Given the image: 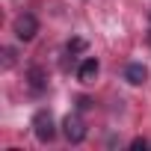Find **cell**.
<instances>
[{
  "label": "cell",
  "instance_id": "9c48e42d",
  "mask_svg": "<svg viewBox=\"0 0 151 151\" xmlns=\"http://www.w3.org/2000/svg\"><path fill=\"white\" fill-rule=\"evenodd\" d=\"M89 107H92L89 98H77V110H89Z\"/></svg>",
  "mask_w": 151,
  "mask_h": 151
},
{
  "label": "cell",
  "instance_id": "7a4b0ae2",
  "mask_svg": "<svg viewBox=\"0 0 151 151\" xmlns=\"http://www.w3.org/2000/svg\"><path fill=\"white\" fill-rule=\"evenodd\" d=\"M33 130H36V139L39 142H50L56 136V127H53V119L47 110H39L36 119H33Z\"/></svg>",
  "mask_w": 151,
  "mask_h": 151
},
{
  "label": "cell",
  "instance_id": "30bf717a",
  "mask_svg": "<svg viewBox=\"0 0 151 151\" xmlns=\"http://www.w3.org/2000/svg\"><path fill=\"white\" fill-rule=\"evenodd\" d=\"M148 45H151V33H148Z\"/></svg>",
  "mask_w": 151,
  "mask_h": 151
},
{
  "label": "cell",
  "instance_id": "3957f363",
  "mask_svg": "<svg viewBox=\"0 0 151 151\" xmlns=\"http://www.w3.org/2000/svg\"><path fill=\"white\" fill-rule=\"evenodd\" d=\"M36 33H39V21H36V15L24 12V15L15 18V36H18L21 42H33Z\"/></svg>",
  "mask_w": 151,
  "mask_h": 151
},
{
  "label": "cell",
  "instance_id": "ba28073f",
  "mask_svg": "<svg viewBox=\"0 0 151 151\" xmlns=\"http://www.w3.org/2000/svg\"><path fill=\"white\" fill-rule=\"evenodd\" d=\"M130 148H133V151H142V148H151V142H148V139H142V136H136V139L130 142Z\"/></svg>",
  "mask_w": 151,
  "mask_h": 151
},
{
  "label": "cell",
  "instance_id": "52a82bcc",
  "mask_svg": "<svg viewBox=\"0 0 151 151\" xmlns=\"http://www.w3.org/2000/svg\"><path fill=\"white\" fill-rule=\"evenodd\" d=\"M89 45H86V39H80V36H74V39H68V45H65V50L74 56V53H83Z\"/></svg>",
  "mask_w": 151,
  "mask_h": 151
},
{
  "label": "cell",
  "instance_id": "8992f818",
  "mask_svg": "<svg viewBox=\"0 0 151 151\" xmlns=\"http://www.w3.org/2000/svg\"><path fill=\"white\" fill-rule=\"evenodd\" d=\"M27 77H30V86H33L36 92H42V89L47 86V74H45V68H39V65H33V68L27 71Z\"/></svg>",
  "mask_w": 151,
  "mask_h": 151
},
{
  "label": "cell",
  "instance_id": "5b68a950",
  "mask_svg": "<svg viewBox=\"0 0 151 151\" xmlns=\"http://www.w3.org/2000/svg\"><path fill=\"white\" fill-rule=\"evenodd\" d=\"M124 80L133 83V86H142V83L148 80V68H145L142 62H130V65L124 68Z\"/></svg>",
  "mask_w": 151,
  "mask_h": 151
},
{
  "label": "cell",
  "instance_id": "277c9868",
  "mask_svg": "<svg viewBox=\"0 0 151 151\" xmlns=\"http://www.w3.org/2000/svg\"><path fill=\"white\" fill-rule=\"evenodd\" d=\"M98 71H101L98 59H95V56H89V59H83V62H80V68H77V80L89 86V83H95V77H98Z\"/></svg>",
  "mask_w": 151,
  "mask_h": 151
},
{
  "label": "cell",
  "instance_id": "6da1fadb",
  "mask_svg": "<svg viewBox=\"0 0 151 151\" xmlns=\"http://www.w3.org/2000/svg\"><path fill=\"white\" fill-rule=\"evenodd\" d=\"M62 133H65V139H68L71 145L83 142V139H86V124H83V119H80L77 113H68V116L62 119Z\"/></svg>",
  "mask_w": 151,
  "mask_h": 151
},
{
  "label": "cell",
  "instance_id": "8fae6325",
  "mask_svg": "<svg viewBox=\"0 0 151 151\" xmlns=\"http://www.w3.org/2000/svg\"><path fill=\"white\" fill-rule=\"evenodd\" d=\"M148 15H151V9H148Z\"/></svg>",
  "mask_w": 151,
  "mask_h": 151
}]
</instances>
